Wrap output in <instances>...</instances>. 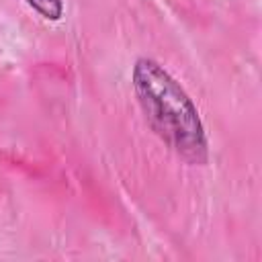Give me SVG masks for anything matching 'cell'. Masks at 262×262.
<instances>
[{
    "label": "cell",
    "instance_id": "cell-1",
    "mask_svg": "<svg viewBox=\"0 0 262 262\" xmlns=\"http://www.w3.org/2000/svg\"><path fill=\"white\" fill-rule=\"evenodd\" d=\"M131 82L151 131L188 164H205L209 160L205 125L176 78L156 59L139 57Z\"/></svg>",
    "mask_w": 262,
    "mask_h": 262
},
{
    "label": "cell",
    "instance_id": "cell-2",
    "mask_svg": "<svg viewBox=\"0 0 262 262\" xmlns=\"http://www.w3.org/2000/svg\"><path fill=\"white\" fill-rule=\"evenodd\" d=\"M47 20H59L63 14V0H25Z\"/></svg>",
    "mask_w": 262,
    "mask_h": 262
}]
</instances>
